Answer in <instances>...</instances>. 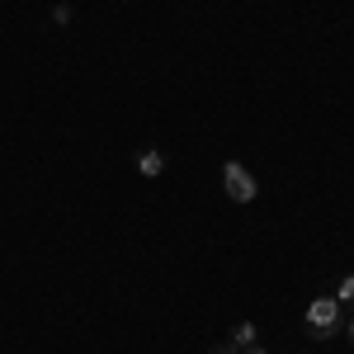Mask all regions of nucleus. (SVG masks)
Wrapping results in <instances>:
<instances>
[{
  "label": "nucleus",
  "mask_w": 354,
  "mask_h": 354,
  "mask_svg": "<svg viewBox=\"0 0 354 354\" xmlns=\"http://www.w3.org/2000/svg\"><path fill=\"white\" fill-rule=\"evenodd\" d=\"M335 302H354V274L340 279V288H335Z\"/></svg>",
  "instance_id": "nucleus-5"
},
{
  "label": "nucleus",
  "mask_w": 354,
  "mask_h": 354,
  "mask_svg": "<svg viewBox=\"0 0 354 354\" xmlns=\"http://www.w3.org/2000/svg\"><path fill=\"white\" fill-rule=\"evenodd\" d=\"M208 354H236V350H232V345H213Z\"/></svg>",
  "instance_id": "nucleus-7"
},
{
  "label": "nucleus",
  "mask_w": 354,
  "mask_h": 354,
  "mask_svg": "<svg viewBox=\"0 0 354 354\" xmlns=\"http://www.w3.org/2000/svg\"><path fill=\"white\" fill-rule=\"evenodd\" d=\"M227 345H232V350H245V345H255V322H236Z\"/></svg>",
  "instance_id": "nucleus-4"
},
{
  "label": "nucleus",
  "mask_w": 354,
  "mask_h": 354,
  "mask_svg": "<svg viewBox=\"0 0 354 354\" xmlns=\"http://www.w3.org/2000/svg\"><path fill=\"white\" fill-rule=\"evenodd\" d=\"M222 189H227V198H232V203H255L260 180H255L241 161H227V165H222Z\"/></svg>",
  "instance_id": "nucleus-2"
},
{
  "label": "nucleus",
  "mask_w": 354,
  "mask_h": 354,
  "mask_svg": "<svg viewBox=\"0 0 354 354\" xmlns=\"http://www.w3.org/2000/svg\"><path fill=\"white\" fill-rule=\"evenodd\" d=\"M53 24H71V5H57V10H53Z\"/></svg>",
  "instance_id": "nucleus-6"
},
{
  "label": "nucleus",
  "mask_w": 354,
  "mask_h": 354,
  "mask_svg": "<svg viewBox=\"0 0 354 354\" xmlns=\"http://www.w3.org/2000/svg\"><path fill=\"white\" fill-rule=\"evenodd\" d=\"M137 170H142L147 180H161V175H165V151H156V147H147V151L137 156Z\"/></svg>",
  "instance_id": "nucleus-3"
},
{
  "label": "nucleus",
  "mask_w": 354,
  "mask_h": 354,
  "mask_svg": "<svg viewBox=\"0 0 354 354\" xmlns=\"http://www.w3.org/2000/svg\"><path fill=\"white\" fill-rule=\"evenodd\" d=\"M340 330V302H335V293H322V298L307 302V335L312 340H330Z\"/></svg>",
  "instance_id": "nucleus-1"
},
{
  "label": "nucleus",
  "mask_w": 354,
  "mask_h": 354,
  "mask_svg": "<svg viewBox=\"0 0 354 354\" xmlns=\"http://www.w3.org/2000/svg\"><path fill=\"white\" fill-rule=\"evenodd\" d=\"M350 340H354V322H350Z\"/></svg>",
  "instance_id": "nucleus-9"
},
{
  "label": "nucleus",
  "mask_w": 354,
  "mask_h": 354,
  "mask_svg": "<svg viewBox=\"0 0 354 354\" xmlns=\"http://www.w3.org/2000/svg\"><path fill=\"white\" fill-rule=\"evenodd\" d=\"M245 354H270V350L265 345H245Z\"/></svg>",
  "instance_id": "nucleus-8"
}]
</instances>
